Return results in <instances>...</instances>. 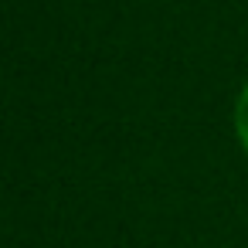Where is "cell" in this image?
<instances>
[{"label":"cell","instance_id":"obj_1","mask_svg":"<svg viewBox=\"0 0 248 248\" xmlns=\"http://www.w3.org/2000/svg\"><path fill=\"white\" fill-rule=\"evenodd\" d=\"M234 129H238V140H241V146L248 150V85L241 89V95H238V106H234Z\"/></svg>","mask_w":248,"mask_h":248}]
</instances>
